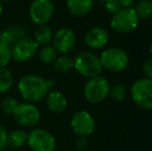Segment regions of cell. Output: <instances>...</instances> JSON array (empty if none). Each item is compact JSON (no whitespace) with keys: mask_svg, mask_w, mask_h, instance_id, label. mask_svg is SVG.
<instances>
[{"mask_svg":"<svg viewBox=\"0 0 152 151\" xmlns=\"http://www.w3.org/2000/svg\"><path fill=\"white\" fill-rule=\"evenodd\" d=\"M50 90L48 80L37 75H25L18 82V91L26 103H38L46 98Z\"/></svg>","mask_w":152,"mask_h":151,"instance_id":"6da1fadb","label":"cell"},{"mask_svg":"<svg viewBox=\"0 0 152 151\" xmlns=\"http://www.w3.org/2000/svg\"><path fill=\"white\" fill-rule=\"evenodd\" d=\"M74 69L87 79L100 76L102 71L99 58L89 51H83L77 55L74 59Z\"/></svg>","mask_w":152,"mask_h":151,"instance_id":"7a4b0ae2","label":"cell"},{"mask_svg":"<svg viewBox=\"0 0 152 151\" xmlns=\"http://www.w3.org/2000/svg\"><path fill=\"white\" fill-rule=\"evenodd\" d=\"M99 61L102 69L112 73H120L127 67L129 57L123 49L109 48L102 53Z\"/></svg>","mask_w":152,"mask_h":151,"instance_id":"3957f363","label":"cell"},{"mask_svg":"<svg viewBox=\"0 0 152 151\" xmlns=\"http://www.w3.org/2000/svg\"><path fill=\"white\" fill-rule=\"evenodd\" d=\"M139 19L134 8H121L118 12L113 15L111 19V28L117 33L126 34L136 30L139 25Z\"/></svg>","mask_w":152,"mask_h":151,"instance_id":"277c9868","label":"cell"},{"mask_svg":"<svg viewBox=\"0 0 152 151\" xmlns=\"http://www.w3.org/2000/svg\"><path fill=\"white\" fill-rule=\"evenodd\" d=\"M110 83L106 78L96 76L88 79L84 86V96L89 103L98 104L109 96L110 93Z\"/></svg>","mask_w":152,"mask_h":151,"instance_id":"5b68a950","label":"cell"},{"mask_svg":"<svg viewBox=\"0 0 152 151\" xmlns=\"http://www.w3.org/2000/svg\"><path fill=\"white\" fill-rule=\"evenodd\" d=\"M130 94L134 103L143 110H152V80L142 78L132 84Z\"/></svg>","mask_w":152,"mask_h":151,"instance_id":"8992f818","label":"cell"},{"mask_svg":"<svg viewBox=\"0 0 152 151\" xmlns=\"http://www.w3.org/2000/svg\"><path fill=\"white\" fill-rule=\"evenodd\" d=\"M55 12L54 3L51 0H33L29 6V17L37 26L47 25Z\"/></svg>","mask_w":152,"mask_h":151,"instance_id":"52a82bcc","label":"cell"},{"mask_svg":"<svg viewBox=\"0 0 152 151\" xmlns=\"http://www.w3.org/2000/svg\"><path fill=\"white\" fill-rule=\"evenodd\" d=\"M27 145L32 151H54L56 140L50 131L42 128H34L28 133Z\"/></svg>","mask_w":152,"mask_h":151,"instance_id":"ba28073f","label":"cell"},{"mask_svg":"<svg viewBox=\"0 0 152 151\" xmlns=\"http://www.w3.org/2000/svg\"><path fill=\"white\" fill-rule=\"evenodd\" d=\"M12 116L18 125L22 127H32L39 122L40 111L34 104L23 103L19 104Z\"/></svg>","mask_w":152,"mask_h":151,"instance_id":"9c48e42d","label":"cell"},{"mask_svg":"<svg viewBox=\"0 0 152 151\" xmlns=\"http://www.w3.org/2000/svg\"><path fill=\"white\" fill-rule=\"evenodd\" d=\"M38 48L39 47L33 38L25 36L10 47L12 59L19 63L27 62L36 54Z\"/></svg>","mask_w":152,"mask_h":151,"instance_id":"30bf717a","label":"cell"},{"mask_svg":"<svg viewBox=\"0 0 152 151\" xmlns=\"http://www.w3.org/2000/svg\"><path fill=\"white\" fill-rule=\"evenodd\" d=\"M70 126L74 133L79 137H88L95 129V121L87 111H79L72 115Z\"/></svg>","mask_w":152,"mask_h":151,"instance_id":"8fae6325","label":"cell"},{"mask_svg":"<svg viewBox=\"0 0 152 151\" xmlns=\"http://www.w3.org/2000/svg\"><path fill=\"white\" fill-rule=\"evenodd\" d=\"M76 34L74 30L67 27H62L58 29L53 35V47L58 53L62 55L70 52L76 44Z\"/></svg>","mask_w":152,"mask_h":151,"instance_id":"7c38bea8","label":"cell"},{"mask_svg":"<svg viewBox=\"0 0 152 151\" xmlns=\"http://www.w3.org/2000/svg\"><path fill=\"white\" fill-rule=\"evenodd\" d=\"M109 42V34L107 30L102 27H93L89 29L85 34V42L90 49L99 50L102 49Z\"/></svg>","mask_w":152,"mask_h":151,"instance_id":"4fadbf2b","label":"cell"},{"mask_svg":"<svg viewBox=\"0 0 152 151\" xmlns=\"http://www.w3.org/2000/svg\"><path fill=\"white\" fill-rule=\"evenodd\" d=\"M46 105L53 113H62L67 107V99L65 95L58 90H50L46 96Z\"/></svg>","mask_w":152,"mask_h":151,"instance_id":"5bb4252c","label":"cell"},{"mask_svg":"<svg viewBox=\"0 0 152 151\" xmlns=\"http://www.w3.org/2000/svg\"><path fill=\"white\" fill-rule=\"evenodd\" d=\"M94 0H66L67 9L75 17H84L90 12Z\"/></svg>","mask_w":152,"mask_h":151,"instance_id":"9a60e30c","label":"cell"},{"mask_svg":"<svg viewBox=\"0 0 152 151\" xmlns=\"http://www.w3.org/2000/svg\"><path fill=\"white\" fill-rule=\"evenodd\" d=\"M25 29L21 26H10L7 28L3 29L1 31V35H0V39L3 40L4 42L12 47L14 44H16L18 40L22 39L23 37H25Z\"/></svg>","mask_w":152,"mask_h":151,"instance_id":"2e32d148","label":"cell"},{"mask_svg":"<svg viewBox=\"0 0 152 151\" xmlns=\"http://www.w3.org/2000/svg\"><path fill=\"white\" fill-rule=\"evenodd\" d=\"M53 32L52 28L48 25H40L37 26L34 32V38L35 42L38 44V47H45L48 46L53 39Z\"/></svg>","mask_w":152,"mask_h":151,"instance_id":"e0dca14e","label":"cell"},{"mask_svg":"<svg viewBox=\"0 0 152 151\" xmlns=\"http://www.w3.org/2000/svg\"><path fill=\"white\" fill-rule=\"evenodd\" d=\"M28 133L23 129H14L7 136V145L12 148H21L27 144Z\"/></svg>","mask_w":152,"mask_h":151,"instance_id":"ac0fdd59","label":"cell"},{"mask_svg":"<svg viewBox=\"0 0 152 151\" xmlns=\"http://www.w3.org/2000/svg\"><path fill=\"white\" fill-rule=\"evenodd\" d=\"M54 69L59 74H67L74 69V59L65 54L61 55L54 61Z\"/></svg>","mask_w":152,"mask_h":151,"instance_id":"d6986e66","label":"cell"},{"mask_svg":"<svg viewBox=\"0 0 152 151\" xmlns=\"http://www.w3.org/2000/svg\"><path fill=\"white\" fill-rule=\"evenodd\" d=\"M14 85V76L7 67H0V93H5Z\"/></svg>","mask_w":152,"mask_h":151,"instance_id":"ffe728a7","label":"cell"},{"mask_svg":"<svg viewBox=\"0 0 152 151\" xmlns=\"http://www.w3.org/2000/svg\"><path fill=\"white\" fill-rule=\"evenodd\" d=\"M139 19L148 20L152 18V0H140L134 7Z\"/></svg>","mask_w":152,"mask_h":151,"instance_id":"44dd1931","label":"cell"},{"mask_svg":"<svg viewBox=\"0 0 152 151\" xmlns=\"http://www.w3.org/2000/svg\"><path fill=\"white\" fill-rule=\"evenodd\" d=\"M58 57V52L55 50V48L53 46H45L42 47V49L38 52V58H39L40 62L46 63H52L56 60V58Z\"/></svg>","mask_w":152,"mask_h":151,"instance_id":"7402d4cb","label":"cell"},{"mask_svg":"<svg viewBox=\"0 0 152 151\" xmlns=\"http://www.w3.org/2000/svg\"><path fill=\"white\" fill-rule=\"evenodd\" d=\"M19 104L20 103L18 101V99L14 96L4 97V98L0 101V106H1L2 111H3V113H5L6 115L14 114V112L16 111Z\"/></svg>","mask_w":152,"mask_h":151,"instance_id":"603a6c76","label":"cell"},{"mask_svg":"<svg viewBox=\"0 0 152 151\" xmlns=\"http://www.w3.org/2000/svg\"><path fill=\"white\" fill-rule=\"evenodd\" d=\"M12 60L10 46L0 39V67H6Z\"/></svg>","mask_w":152,"mask_h":151,"instance_id":"cb8c5ba5","label":"cell"},{"mask_svg":"<svg viewBox=\"0 0 152 151\" xmlns=\"http://www.w3.org/2000/svg\"><path fill=\"white\" fill-rule=\"evenodd\" d=\"M109 95H111V97L114 98L115 101H123L126 97V95H127V90H126V88L122 84H116L110 88V93H109Z\"/></svg>","mask_w":152,"mask_h":151,"instance_id":"d4e9b609","label":"cell"},{"mask_svg":"<svg viewBox=\"0 0 152 151\" xmlns=\"http://www.w3.org/2000/svg\"><path fill=\"white\" fill-rule=\"evenodd\" d=\"M104 8H106L108 12H110V14H112V15H115L116 12H118L122 7L117 0H106V1H104Z\"/></svg>","mask_w":152,"mask_h":151,"instance_id":"484cf974","label":"cell"},{"mask_svg":"<svg viewBox=\"0 0 152 151\" xmlns=\"http://www.w3.org/2000/svg\"><path fill=\"white\" fill-rule=\"evenodd\" d=\"M7 136L8 133L5 127L0 125V150H3L7 146Z\"/></svg>","mask_w":152,"mask_h":151,"instance_id":"4316f807","label":"cell"},{"mask_svg":"<svg viewBox=\"0 0 152 151\" xmlns=\"http://www.w3.org/2000/svg\"><path fill=\"white\" fill-rule=\"evenodd\" d=\"M143 71L145 74V78L152 80V58L147 59L143 63Z\"/></svg>","mask_w":152,"mask_h":151,"instance_id":"83f0119b","label":"cell"},{"mask_svg":"<svg viewBox=\"0 0 152 151\" xmlns=\"http://www.w3.org/2000/svg\"><path fill=\"white\" fill-rule=\"evenodd\" d=\"M76 147L80 150H83L87 147V139L86 137H79L76 141Z\"/></svg>","mask_w":152,"mask_h":151,"instance_id":"f1b7e54d","label":"cell"},{"mask_svg":"<svg viewBox=\"0 0 152 151\" xmlns=\"http://www.w3.org/2000/svg\"><path fill=\"white\" fill-rule=\"evenodd\" d=\"M120 4V6L122 8H127V7H132V3H134V0H117Z\"/></svg>","mask_w":152,"mask_h":151,"instance_id":"f546056e","label":"cell"},{"mask_svg":"<svg viewBox=\"0 0 152 151\" xmlns=\"http://www.w3.org/2000/svg\"><path fill=\"white\" fill-rule=\"evenodd\" d=\"M2 14H3V6H2V2H0V18H1Z\"/></svg>","mask_w":152,"mask_h":151,"instance_id":"4dcf8cb0","label":"cell"},{"mask_svg":"<svg viewBox=\"0 0 152 151\" xmlns=\"http://www.w3.org/2000/svg\"><path fill=\"white\" fill-rule=\"evenodd\" d=\"M149 53H150V55L152 56V44H151V47L149 48Z\"/></svg>","mask_w":152,"mask_h":151,"instance_id":"1f68e13d","label":"cell"},{"mask_svg":"<svg viewBox=\"0 0 152 151\" xmlns=\"http://www.w3.org/2000/svg\"><path fill=\"white\" fill-rule=\"evenodd\" d=\"M3 1H10V0H0V2H3Z\"/></svg>","mask_w":152,"mask_h":151,"instance_id":"d6a6232c","label":"cell"},{"mask_svg":"<svg viewBox=\"0 0 152 151\" xmlns=\"http://www.w3.org/2000/svg\"><path fill=\"white\" fill-rule=\"evenodd\" d=\"M97 1H104V2L106 0H97Z\"/></svg>","mask_w":152,"mask_h":151,"instance_id":"836d02e7","label":"cell"},{"mask_svg":"<svg viewBox=\"0 0 152 151\" xmlns=\"http://www.w3.org/2000/svg\"><path fill=\"white\" fill-rule=\"evenodd\" d=\"M0 35H1V30H0Z\"/></svg>","mask_w":152,"mask_h":151,"instance_id":"e575fe53","label":"cell"},{"mask_svg":"<svg viewBox=\"0 0 152 151\" xmlns=\"http://www.w3.org/2000/svg\"><path fill=\"white\" fill-rule=\"evenodd\" d=\"M0 151H2V150H0Z\"/></svg>","mask_w":152,"mask_h":151,"instance_id":"d590c367","label":"cell"},{"mask_svg":"<svg viewBox=\"0 0 152 151\" xmlns=\"http://www.w3.org/2000/svg\"></svg>","mask_w":152,"mask_h":151,"instance_id":"8d00e7d4","label":"cell"}]
</instances>
